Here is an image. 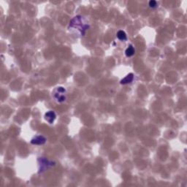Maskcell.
<instances>
[{
  "label": "cell",
  "mask_w": 187,
  "mask_h": 187,
  "mask_svg": "<svg viewBox=\"0 0 187 187\" xmlns=\"http://www.w3.org/2000/svg\"><path fill=\"white\" fill-rule=\"evenodd\" d=\"M53 95L58 103H63L67 99V91L62 86H59L54 90Z\"/></svg>",
  "instance_id": "cell-2"
},
{
  "label": "cell",
  "mask_w": 187,
  "mask_h": 187,
  "mask_svg": "<svg viewBox=\"0 0 187 187\" xmlns=\"http://www.w3.org/2000/svg\"><path fill=\"white\" fill-rule=\"evenodd\" d=\"M149 6L150 8H155L157 7V2L154 0H151V1L149 2Z\"/></svg>",
  "instance_id": "cell-9"
},
{
  "label": "cell",
  "mask_w": 187,
  "mask_h": 187,
  "mask_svg": "<svg viewBox=\"0 0 187 187\" xmlns=\"http://www.w3.org/2000/svg\"><path fill=\"white\" fill-rule=\"evenodd\" d=\"M56 118V113H55L54 111H52V110H50V111L47 112L45 114V119L51 124L54 122Z\"/></svg>",
  "instance_id": "cell-5"
},
{
  "label": "cell",
  "mask_w": 187,
  "mask_h": 187,
  "mask_svg": "<svg viewBox=\"0 0 187 187\" xmlns=\"http://www.w3.org/2000/svg\"><path fill=\"white\" fill-rule=\"evenodd\" d=\"M117 37L119 38L120 40H122V41H125V40H126V39H127V37H126V33L122 30L119 31V32H118Z\"/></svg>",
  "instance_id": "cell-8"
},
{
  "label": "cell",
  "mask_w": 187,
  "mask_h": 187,
  "mask_svg": "<svg viewBox=\"0 0 187 187\" xmlns=\"http://www.w3.org/2000/svg\"><path fill=\"white\" fill-rule=\"evenodd\" d=\"M39 161V164H40V173H42L44 170H46V168L49 167H52L55 164V163L53 162H51V161L48 160V159H45V158H39L38 159Z\"/></svg>",
  "instance_id": "cell-3"
},
{
  "label": "cell",
  "mask_w": 187,
  "mask_h": 187,
  "mask_svg": "<svg viewBox=\"0 0 187 187\" xmlns=\"http://www.w3.org/2000/svg\"><path fill=\"white\" fill-rule=\"evenodd\" d=\"M46 142V138L42 135H37L33 138L31 140V143L33 145H43Z\"/></svg>",
  "instance_id": "cell-4"
},
{
  "label": "cell",
  "mask_w": 187,
  "mask_h": 187,
  "mask_svg": "<svg viewBox=\"0 0 187 187\" xmlns=\"http://www.w3.org/2000/svg\"><path fill=\"white\" fill-rule=\"evenodd\" d=\"M133 80H134V74L129 73V74H128L127 75H126L124 78L121 80L120 84H123V85L130 84V83L132 82Z\"/></svg>",
  "instance_id": "cell-6"
},
{
  "label": "cell",
  "mask_w": 187,
  "mask_h": 187,
  "mask_svg": "<svg viewBox=\"0 0 187 187\" xmlns=\"http://www.w3.org/2000/svg\"><path fill=\"white\" fill-rule=\"evenodd\" d=\"M69 28L78 30L81 33V35H84L86 34V30L89 28V24L85 23L82 16L77 15L70 21Z\"/></svg>",
  "instance_id": "cell-1"
},
{
  "label": "cell",
  "mask_w": 187,
  "mask_h": 187,
  "mask_svg": "<svg viewBox=\"0 0 187 187\" xmlns=\"http://www.w3.org/2000/svg\"><path fill=\"white\" fill-rule=\"evenodd\" d=\"M135 50L134 47L132 46H128V48H126L125 51V54L127 57L132 56L135 54Z\"/></svg>",
  "instance_id": "cell-7"
}]
</instances>
